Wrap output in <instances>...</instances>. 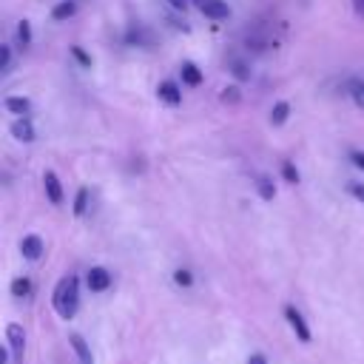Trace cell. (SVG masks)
<instances>
[{
  "mask_svg": "<svg viewBox=\"0 0 364 364\" xmlns=\"http://www.w3.org/2000/svg\"><path fill=\"white\" fill-rule=\"evenodd\" d=\"M54 310L60 318H74L80 307V279L77 276H63L54 287Z\"/></svg>",
  "mask_w": 364,
  "mask_h": 364,
  "instance_id": "1",
  "label": "cell"
},
{
  "mask_svg": "<svg viewBox=\"0 0 364 364\" xmlns=\"http://www.w3.org/2000/svg\"><path fill=\"white\" fill-rule=\"evenodd\" d=\"M193 6L210 20H228L230 17V6L225 0H193Z\"/></svg>",
  "mask_w": 364,
  "mask_h": 364,
  "instance_id": "2",
  "label": "cell"
},
{
  "mask_svg": "<svg viewBox=\"0 0 364 364\" xmlns=\"http://www.w3.org/2000/svg\"><path fill=\"white\" fill-rule=\"evenodd\" d=\"M284 318H287V324L293 327V333L299 336V341H310V338H313V333H310V327H307L304 316H301L293 304H287V307H284Z\"/></svg>",
  "mask_w": 364,
  "mask_h": 364,
  "instance_id": "3",
  "label": "cell"
},
{
  "mask_svg": "<svg viewBox=\"0 0 364 364\" xmlns=\"http://www.w3.org/2000/svg\"><path fill=\"white\" fill-rule=\"evenodd\" d=\"M6 338H9L11 355H14V358H23V350H26V336H23V327L11 321V324L6 327Z\"/></svg>",
  "mask_w": 364,
  "mask_h": 364,
  "instance_id": "4",
  "label": "cell"
},
{
  "mask_svg": "<svg viewBox=\"0 0 364 364\" xmlns=\"http://www.w3.org/2000/svg\"><path fill=\"white\" fill-rule=\"evenodd\" d=\"M20 253H23V259L37 262V259L43 256V239H40V236H34V233L23 236V242H20Z\"/></svg>",
  "mask_w": 364,
  "mask_h": 364,
  "instance_id": "5",
  "label": "cell"
},
{
  "mask_svg": "<svg viewBox=\"0 0 364 364\" xmlns=\"http://www.w3.org/2000/svg\"><path fill=\"white\" fill-rule=\"evenodd\" d=\"M85 282H88V290L102 293V290H108V284H111V273H108L105 267H91L88 276H85Z\"/></svg>",
  "mask_w": 364,
  "mask_h": 364,
  "instance_id": "6",
  "label": "cell"
},
{
  "mask_svg": "<svg viewBox=\"0 0 364 364\" xmlns=\"http://www.w3.org/2000/svg\"><path fill=\"white\" fill-rule=\"evenodd\" d=\"M43 185H46L48 202H51V205H60V202H63V185H60V179H57L54 171H46V173H43Z\"/></svg>",
  "mask_w": 364,
  "mask_h": 364,
  "instance_id": "7",
  "label": "cell"
},
{
  "mask_svg": "<svg viewBox=\"0 0 364 364\" xmlns=\"http://www.w3.org/2000/svg\"><path fill=\"white\" fill-rule=\"evenodd\" d=\"M11 134H14V139H20V142H34V125H31V119H28V117L14 119V122H11Z\"/></svg>",
  "mask_w": 364,
  "mask_h": 364,
  "instance_id": "8",
  "label": "cell"
},
{
  "mask_svg": "<svg viewBox=\"0 0 364 364\" xmlns=\"http://www.w3.org/2000/svg\"><path fill=\"white\" fill-rule=\"evenodd\" d=\"M68 341H71V347H74V353H77L80 364H94V358H91V347L85 344V338H82L80 333H71V336H68Z\"/></svg>",
  "mask_w": 364,
  "mask_h": 364,
  "instance_id": "9",
  "label": "cell"
},
{
  "mask_svg": "<svg viewBox=\"0 0 364 364\" xmlns=\"http://www.w3.org/2000/svg\"><path fill=\"white\" fill-rule=\"evenodd\" d=\"M159 100H165L168 105H179V102H182V91H179V85H176L173 80H165V82L159 85Z\"/></svg>",
  "mask_w": 364,
  "mask_h": 364,
  "instance_id": "10",
  "label": "cell"
},
{
  "mask_svg": "<svg viewBox=\"0 0 364 364\" xmlns=\"http://www.w3.org/2000/svg\"><path fill=\"white\" fill-rule=\"evenodd\" d=\"M74 11H77V3L74 0H60L51 9V20H68V17H74Z\"/></svg>",
  "mask_w": 364,
  "mask_h": 364,
  "instance_id": "11",
  "label": "cell"
},
{
  "mask_svg": "<svg viewBox=\"0 0 364 364\" xmlns=\"http://www.w3.org/2000/svg\"><path fill=\"white\" fill-rule=\"evenodd\" d=\"M6 111H11V114H20V117H26L28 111H31V102L26 100V97H6Z\"/></svg>",
  "mask_w": 364,
  "mask_h": 364,
  "instance_id": "12",
  "label": "cell"
},
{
  "mask_svg": "<svg viewBox=\"0 0 364 364\" xmlns=\"http://www.w3.org/2000/svg\"><path fill=\"white\" fill-rule=\"evenodd\" d=\"M125 40H128L131 46H134V43H136V46H145V48H148V46H154V34H151V31H145V28H131Z\"/></svg>",
  "mask_w": 364,
  "mask_h": 364,
  "instance_id": "13",
  "label": "cell"
},
{
  "mask_svg": "<svg viewBox=\"0 0 364 364\" xmlns=\"http://www.w3.org/2000/svg\"><path fill=\"white\" fill-rule=\"evenodd\" d=\"M182 82L191 85V88H196V85L202 82V71H199L193 63H185V65H182Z\"/></svg>",
  "mask_w": 364,
  "mask_h": 364,
  "instance_id": "14",
  "label": "cell"
},
{
  "mask_svg": "<svg viewBox=\"0 0 364 364\" xmlns=\"http://www.w3.org/2000/svg\"><path fill=\"white\" fill-rule=\"evenodd\" d=\"M287 117H290V105H287V102H276L273 111H270V122H273V125H282Z\"/></svg>",
  "mask_w": 364,
  "mask_h": 364,
  "instance_id": "15",
  "label": "cell"
},
{
  "mask_svg": "<svg viewBox=\"0 0 364 364\" xmlns=\"http://www.w3.org/2000/svg\"><path fill=\"white\" fill-rule=\"evenodd\" d=\"M358 108H364V80H350V91H347Z\"/></svg>",
  "mask_w": 364,
  "mask_h": 364,
  "instance_id": "16",
  "label": "cell"
},
{
  "mask_svg": "<svg viewBox=\"0 0 364 364\" xmlns=\"http://www.w3.org/2000/svg\"><path fill=\"white\" fill-rule=\"evenodd\" d=\"M256 188H259V196H262V199H273V196H276V188H273V182H270L267 176H259V179H256Z\"/></svg>",
  "mask_w": 364,
  "mask_h": 364,
  "instance_id": "17",
  "label": "cell"
},
{
  "mask_svg": "<svg viewBox=\"0 0 364 364\" xmlns=\"http://www.w3.org/2000/svg\"><path fill=\"white\" fill-rule=\"evenodd\" d=\"M85 210H88V188H80L74 199V216H82Z\"/></svg>",
  "mask_w": 364,
  "mask_h": 364,
  "instance_id": "18",
  "label": "cell"
},
{
  "mask_svg": "<svg viewBox=\"0 0 364 364\" xmlns=\"http://www.w3.org/2000/svg\"><path fill=\"white\" fill-rule=\"evenodd\" d=\"M17 43H20L23 48L31 43V26H28V20H20V23H17Z\"/></svg>",
  "mask_w": 364,
  "mask_h": 364,
  "instance_id": "19",
  "label": "cell"
},
{
  "mask_svg": "<svg viewBox=\"0 0 364 364\" xmlns=\"http://www.w3.org/2000/svg\"><path fill=\"white\" fill-rule=\"evenodd\" d=\"M11 293H14L17 299H20V296H28V293H31V282H28L26 276H23V279H14V282H11Z\"/></svg>",
  "mask_w": 364,
  "mask_h": 364,
  "instance_id": "20",
  "label": "cell"
},
{
  "mask_svg": "<svg viewBox=\"0 0 364 364\" xmlns=\"http://www.w3.org/2000/svg\"><path fill=\"white\" fill-rule=\"evenodd\" d=\"M173 282H176V284H182V287H191V284H193V276H191V270L179 267V270L173 273Z\"/></svg>",
  "mask_w": 364,
  "mask_h": 364,
  "instance_id": "21",
  "label": "cell"
},
{
  "mask_svg": "<svg viewBox=\"0 0 364 364\" xmlns=\"http://www.w3.org/2000/svg\"><path fill=\"white\" fill-rule=\"evenodd\" d=\"M230 71L236 74V80H250V71H247V65H245V63H239V60L230 65Z\"/></svg>",
  "mask_w": 364,
  "mask_h": 364,
  "instance_id": "22",
  "label": "cell"
},
{
  "mask_svg": "<svg viewBox=\"0 0 364 364\" xmlns=\"http://www.w3.org/2000/svg\"><path fill=\"white\" fill-rule=\"evenodd\" d=\"M222 102H230V105L239 102V88H236V85H228V88L222 91Z\"/></svg>",
  "mask_w": 364,
  "mask_h": 364,
  "instance_id": "23",
  "label": "cell"
},
{
  "mask_svg": "<svg viewBox=\"0 0 364 364\" xmlns=\"http://www.w3.org/2000/svg\"><path fill=\"white\" fill-rule=\"evenodd\" d=\"M282 173H284V179H287V182H293V185L299 182V171L293 168V162H284V165H282Z\"/></svg>",
  "mask_w": 364,
  "mask_h": 364,
  "instance_id": "24",
  "label": "cell"
},
{
  "mask_svg": "<svg viewBox=\"0 0 364 364\" xmlns=\"http://www.w3.org/2000/svg\"><path fill=\"white\" fill-rule=\"evenodd\" d=\"M9 63H11V51H9V46H0V68L9 71Z\"/></svg>",
  "mask_w": 364,
  "mask_h": 364,
  "instance_id": "25",
  "label": "cell"
},
{
  "mask_svg": "<svg viewBox=\"0 0 364 364\" xmlns=\"http://www.w3.org/2000/svg\"><path fill=\"white\" fill-rule=\"evenodd\" d=\"M347 191H350L358 202H364V185H361V182H350V185H347Z\"/></svg>",
  "mask_w": 364,
  "mask_h": 364,
  "instance_id": "26",
  "label": "cell"
},
{
  "mask_svg": "<svg viewBox=\"0 0 364 364\" xmlns=\"http://www.w3.org/2000/svg\"><path fill=\"white\" fill-rule=\"evenodd\" d=\"M71 54H74V57H77V60H80V63H82V65H85V68H88V65H91V57H88V54H85V51H82V48H77V46H74V48H71Z\"/></svg>",
  "mask_w": 364,
  "mask_h": 364,
  "instance_id": "27",
  "label": "cell"
},
{
  "mask_svg": "<svg viewBox=\"0 0 364 364\" xmlns=\"http://www.w3.org/2000/svg\"><path fill=\"white\" fill-rule=\"evenodd\" d=\"M165 3H168L173 11H185V9L191 6V0H165Z\"/></svg>",
  "mask_w": 364,
  "mask_h": 364,
  "instance_id": "28",
  "label": "cell"
},
{
  "mask_svg": "<svg viewBox=\"0 0 364 364\" xmlns=\"http://www.w3.org/2000/svg\"><path fill=\"white\" fill-rule=\"evenodd\" d=\"M247 364H267V358H264L262 353H250V358H247Z\"/></svg>",
  "mask_w": 364,
  "mask_h": 364,
  "instance_id": "29",
  "label": "cell"
},
{
  "mask_svg": "<svg viewBox=\"0 0 364 364\" xmlns=\"http://www.w3.org/2000/svg\"><path fill=\"white\" fill-rule=\"evenodd\" d=\"M353 162H355V168L364 171V154H361V151H353Z\"/></svg>",
  "mask_w": 364,
  "mask_h": 364,
  "instance_id": "30",
  "label": "cell"
},
{
  "mask_svg": "<svg viewBox=\"0 0 364 364\" xmlns=\"http://www.w3.org/2000/svg\"><path fill=\"white\" fill-rule=\"evenodd\" d=\"M353 9H355V14L364 20V0H353Z\"/></svg>",
  "mask_w": 364,
  "mask_h": 364,
  "instance_id": "31",
  "label": "cell"
}]
</instances>
